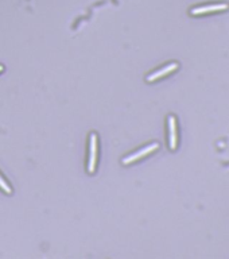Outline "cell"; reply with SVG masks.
Instances as JSON below:
<instances>
[{"instance_id":"cell-2","label":"cell","mask_w":229,"mask_h":259,"mask_svg":"<svg viewBox=\"0 0 229 259\" xmlns=\"http://www.w3.org/2000/svg\"><path fill=\"white\" fill-rule=\"evenodd\" d=\"M229 8L228 3H213V4H206V6H200V7H194L190 10V15L193 16H200V15H206V14H212V12H220L225 11Z\"/></svg>"},{"instance_id":"cell-4","label":"cell","mask_w":229,"mask_h":259,"mask_svg":"<svg viewBox=\"0 0 229 259\" xmlns=\"http://www.w3.org/2000/svg\"><path fill=\"white\" fill-rule=\"evenodd\" d=\"M178 69V64H170L167 65V66H165V68L159 69V70H157V72L151 73L150 76H147V82H153V81H157L159 80V78H162V77L167 76V74H170L171 72H174V70H177Z\"/></svg>"},{"instance_id":"cell-3","label":"cell","mask_w":229,"mask_h":259,"mask_svg":"<svg viewBox=\"0 0 229 259\" xmlns=\"http://www.w3.org/2000/svg\"><path fill=\"white\" fill-rule=\"evenodd\" d=\"M159 149V143H151V145L146 146V147H143L142 150H139V151H136V153L131 154V155H128V157L123 158V161H121V163L123 165H129V163H133V162L139 161L141 158L146 157V155H149V154L154 153L155 150Z\"/></svg>"},{"instance_id":"cell-5","label":"cell","mask_w":229,"mask_h":259,"mask_svg":"<svg viewBox=\"0 0 229 259\" xmlns=\"http://www.w3.org/2000/svg\"><path fill=\"white\" fill-rule=\"evenodd\" d=\"M169 123V146L171 150L177 149V121L173 115H170L167 119Z\"/></svg>"},{"instance_id":"cell-6","label":"cell","mask_w":229,"mask_h":259,"mask_svg":"<svg viewBox=\"0 0 229 259\" xmlns=\"http://www.w3.org/2000/svg\"><path fill=\"white\" fill-rule=\"evenodd\" d=\"M0 189L3 190V192H6L7 194H11L12 193V189H11V186L8 185L7 181L4 180L2 176H0Z\"/></svg>"},{"instance_id":"cell-7","label":"cell","mask_w":229,"mask_h":259,"mask_svg":"<svg viewBox=\"0 0 229 259\" xmlns=\"http://www.w3.org/2000/svg\"><path fill=\"white\" fill-rule=\"evenodd\" d=\"M3 70H4V66H3V65H0V73L3 72Z\"/></svg>"},{"instance_id":"cell-1","label":"cell","mask_w":229,"mask_h":259,"mask_svg":"<svg viewBox=\"0 0 229 259\" xmlns=\"http://www.w3.org/2000/svg\"><path fill=\"white\" fill-rule=\"evenodd\" d=\"M99 138L96 133L90 134L89 137V158H88V171L95 173L97 165V149H99Z\"/></svg>"}]
</instances>
